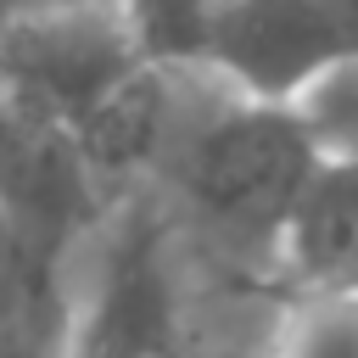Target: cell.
<instances>
[{
	"mask_svg": "<svg viewBox=\"0 0 358 358\" xmlns=\"http://www.w3.org/2000/svg\"><path fill=\"white\" fill-rule=\"evenodd\" d=\"M313 173L319 157L291 106L257 101L201 62L179 140L140 207L162 218L196 268L274 296V252Z\"/></svg>",
	"mask_w": 358,
	"mask_h": 358,
	"instance_id": "cell-1",
	"label": "cell"
},
{
	"mask_svg": "<svg viewBox=\"0 0 358 358\" xmlns=\"http://www.w3.org/2000/svg\"><path fill=\"white\" fill-rule=\"evenodd\" d=\"M140 67H151L112 0L34 6L0 45V112L39 134H73Z\"/></svg>",
	"mask_w": 358,
	"mask_h": 358,
	"instance_id": "cell-2",
	"label": "cell"
},
{
	"mask_svg": "<svg viewBox=\"0 0 358 358\" xmlns=\"http://www.w3.org/2000/svg\"><path fill=\"white\" fill-rule=\"evenodd\" d=\"M358 62V0H218L207 67L257 101H291Z\"/></svg>",
	"mask_w": 358,
	"mask_h": 358,
	"instance_id": "cell-3",
	"label": "cell"
},
{
	"mask_svg": "<svg viewBox=\"0 0 358 358\" xmlns=\"http://www.w3.org/2000/svg\"><path fill=\"white\" fill-rule=\"evenodd\" d=\"M274 296H358V162L313 173L274 252Z\"/></svg>",
	"mask_w": 358,
	"mask_h": 358,
	"instance_id": "cell-4",
	"label": "cell"
},
{
	"mask_svg": "<svg viewBox=\"0 0 358 358\" xmlns=\"http://www.w3.org/2000/svg\"><path fill=\"white\" fill-rule=\"evenodd\" d=\"M268 358H358V296H280Z\"/></svg>",
	"mask_w": 358,
	"mask_h": 358,
	"instance_id": "cell-5",
	"label": "cell"
},
{
	"mask_svg": "<svg viewBox=\"0 0 358 358\" xmlns=\"http://www.w3.org/2000/svg\"><path fill=\"white\" fill-rule=\"evenodd\" d=\"M151 67H196L207 62L218 0H112Z\"/></svg>",
	"mask_w": 358,
	"mask_h": 358,
	"instance_id": "cell-6",
	"label": "cell"
},
{
	"mask_svg": "<svg viewBox=\"0 0 358 358\" xmlns=\"http://www.w3.org/2000/svg\"><path fill=\"white\" fill-rule=\"evenodd\" d=\"M28 11V0H0V45L11 39V28H17V17Z\"/></svg>",
	"mask_w": 358,
	"mask_h": 358,
	"instance_id": "cell-7",
	"label": "cell"
},
{
	"mask_svg": "<svg viewBox=\"0 0 358 358\" xmlns=\"http://www.w3.org/2000/svg\"><path fill=\"white\" fill-rule=\"evenodd\" d=\"M11 257H17V246H11V235H6V224H0V280H6V268H11Z\"/></svg>",
	"mask_w": 358,
	"mask_h": 358,
	"instance_id": "cell-8",
	"label": "cell"
}]
</instances>
